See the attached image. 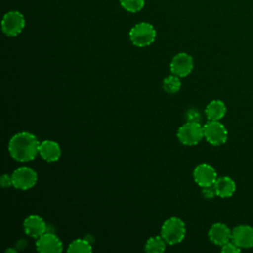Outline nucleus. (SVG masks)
<instances>
[{"label":"nucleus","instance_id":"nucleus-1","mask_svg":"<svg viewBox=\"0 0 253 253\" xmlns=\"http://www.w3.org/2000/svg\"><path fill=\"white\" fill-rule=\"evenodd\" d=\"M40 142L31 132L22 131L14 134L8 145L12 158L20 162H27L35 159L39 153Z\"/></svg>","mask_w":253,"mask_h":253},{"label":"nucleus","instance_id":"nucleus-2","mask_svg":"<svg viewBox=\"0 0 253 253\" xmlns=\"http://www.w3.org/2000/svg\"><path fill=\"white\" fill-rule=\"evenodd\" d=\"M186 233L185 223L179 217H170L164 221L161 227V236L170 245L181 242Z\"/></svg>","mask_w":253,"mask_h":253},{"label":"nucleus","instance_id":"nucleus-3","mask_svg":"<svg viewBox=\"0 0 253 253\" xmlns=\"http://www.w3.org/2000/svg\"><path fill=\"white\" fill-rule=\"evenodd\" d=\"M155 29L149 23H139L132 27L129 32L131 42L138 47H143L152 43L155 40Z\"/></svg>","mask_w":253,"mask_h":253},{"label":"nucleus","instance_id":"nucleus-4","mask_svg":"<svg viewBox=\"0 0 253 253\" xmlns=\"http://www.w3.org/2000/svg\"><path fill=\"white\" fill-rule=\"evenodd\" d=\"M177 137L185 145H196L204 137V126L200 123L187 122L179 127Z\"/></svg>","mask_w":253,"mask_h":253},{"label":"nucleus","instance_id":"nucleus-5","mask_svg":"<svg viewBox=\"0 0 253 253\" xmlns=\"http://www.w3.org/2000/svg\"><path fill=\"white\" fill-rule=\"evenodd\" d=\"M204 137L214 146L221 145L227 140V130L219 121H209L204 126Z\"/></svg>","mask_w":253,"mask_h":253},{"label":"nucleus","instance_id":"nucleus-6","mask_svg":"<svg viewBox=\"0 0 253 253\" xmlns=\"http://www.w3.org/2000/svg\"><path fill=\"white\" fill-rule=\"evenodd\" d=\"M11 176L13 186L19 190H28L34 187L38 180L36 171L27 166L17 168Z\"/></svg>","mask_w":253,"mask_h":253},{"label":"nucleus","instance_id":"nucleus-7","mask_svg":"<svg viewBox=\"0 0 253 253\" xmlns=\"http://www.w3.org/2000/svg\"><path fill=\"white\" fill-rule=\"evenodd\" d=\"M25 27L24 16L18 11H11L4 15L2 20V31L10 37L19 35Z\"/></svg>","mask_w":253,"mask_h":253},{"label":"nucleus","instance_id":"nucleus-8","mask_svg":"<svg viewBox=\"0 0 253 253\" xmlns=\"http://www.w3.org/2000/svg\"><path fill=\"white\" fill-rule=\"evenodd\" d=\"M194 67V60L191 55L181 52L175 55L170 63V70L172 74L179 77H185L189 75Z\"/></svg>","mask_w":253,"mask_h":253},{"label":"nucleus","instance_id":"nucleus-9","mask_svg":"<svg viewBox=\"0 0 253 253\" xmlns=\"http://www.w3.org/2000/svg\"><path fill=\"white\" fill-rule=\"evenodd\" d=\"M193 176L195 182L202 188L213 185L217 179V174L214 168L207 163L199 164L195 168Z\"/></svg>","mask_w":253,"mask_h":253},{"label":"nucleus","instance_id":"nucleus-10","mask_svg":"<svg viewBox=\"0 0 253 253\" xmlns=\"http://www.w3.org/2000/svg\"><path fill=\"white\" fill-rule=\"evenodd\" d=\"M231 241L241 249L253 247V227L246 224L235 226L231 231Z\"/></svg>","mask_w":253,"mask_h":253},{"label":"nucleus","instance_id":"nucleus-11","mask_svg":"<svg viewBox=\"0 0 253 253\" xmlns=\"http://www.w3.org/2000/svg\"><path fill=\"white\" fill-rule=\"evenodd\" d=\"M37 250L41 253H59L62 251V243L58 237L50 232H45L36 242Z\"/></svg>","mask_w":253,"mask_h":253},{"label":"nucleus","instance_id":"nucleus-12","mask_svg":"<svg viewBox=\"0 0 253 253\" xmlns=\"http://www.w3.org/2000/svg\"><path fill=\"white\" fill-rule=\"evenodd\" d=\"M231 231L227 225L221 222H216L211 225L209 230V238L215 245L222 246L231 240Z\"/></svg>","mask_w":253,"mask_h":253},{"label":"nucleus","instance_id":"nucleus-13","mask_svg":"<svg viewBox=\"0 0 253 253\" xmlns=\"http://www.w3.org/2000/svg\"><path fill=\"white\" fill-rule=\"evenodd\" d=\"M25 232L34 238H39L46 230V224L44 220L39 215H30L28 216L23 223Z\"/></svg>","mask_w":253,"mask_h":253},{"label":"nucleus","instance_id":"nucleus-14","mask_svg":"<svg viewBox=\"0 0 253 253\" xmlns=\"http://www.w3.org/2000/svg\"><path fill=\"white\" fill-rule=\"evenodd\" d=\"M39 154L43 160L53 162L59 159L61 150L57 142L53 140H43L40 143Z\"/></svg>","mask_w":253,"mask_h":253},{"label":"nucleus","instance_id":"nucleus-15","mask_svg":"<svg viewBox=\"0 0 253 253\" xmlns=\"http://www.w3.org/2000/svg\"><path fill=\"white\" fill-rule=\"evenodd\" d=\"M213 186L216 192V196L220 198L231 197L236 190L235 182L229 177L217 178Z\"/></svg>","mask_w":253,"mask_h":253},{"label":"nucleus","instance_id":"nucleus-16","mask_svg":"<svg viewBox=\"0 0 253 253\" xmlns=\"http://www.w3.org/2000/svg\"><path fill=\"white\" fill-rule=\"evenodd\" d=\"M205 113L209 121H219L226 113L225 104L220 100L211 101L206 107Z\"/></svg>","mask_w":253,"mask_h":253},{"label":"nucleus","instance_id":"nucleus-17","mask_svg":"<svg viewBox=\"0 0 253 253\" xmlns=\"http://www.w3.org/2000/svg\"><path fill=\"white\" fill-rule=\"evenodd\" d=\"M166 241L162 236H153L150 237L144 246V249L148 253H161L165 250Z\"/></svg>","mask_w":253,"mask_h":253},{"label":"nucleus","instance_id":"nucleus-18","mask_svg":"<svg viewBox=\"0 0 253 253\" xmlns=\"http://www.w3.org/2000/svg\"><path fill=\"white\" fill-rule=\"evenodd\" d=\"M180 88H181V80L177 75L172 74L170 76H167L163 80V89L169 94L177 93L180 90Z\"/></svg>","mask_w":253,"mask_h":253},{"label":"nucleus","instance_id":"nucleus-19","mask_svg":"<svg viewBox=\"0 0 253 253\" xmlns=\"http://www.w3.org/2000/svg\"><path fill=\"white\" fill-rule=\"evenodd\" d=\"M91 251H92L91 244L84 239L73 240L67 248V252H74V253H90Z\"/></svg>","mask_w":253,"mask_h":253},{"label":"nucleus","instance_id":"nucleus-20","mask_svg":"<svg viewBox=\"0 0 253 253\" xmlns=\"http://www.w3.org/2000/svg\"><path fill=\"white\" fill-rule=\"evenodd\" d=\"M121 5L128 12L135 13L142 9L144 0H120Z\"/></svg>","mask_w":253,"mask_h":253},{"label":"nucleus","instance_id":"nucleus-21","mask_svg":"<svg viewBox=\"0 0 253 253\" xmlns=\"http://www.w3.org/2000/svg\"><path fill=\"white\" fill-rule=\"evenodd\" d=\"M201 118V114L197 109H189L185 114V119L187 122L200 123Z\"/></svg>","mask_w":253,"mask_h":253},{"label":"nucleus","instance_id":"nucleus-22","mask_svg":"<svg viewBox=\"0 0 253 253\" xmlns=\"http://www.w3.org/2000/svg\"><path fill=\"white\" fill-rule=\"evenodd\" d=\"M241 250L234 242L228 241L221 246V252L223 253H238Z\"/></svg>","mask_w":253,"mask_h":253},{"label":"nucleus","instance_id":"nucleus-23","mask_svg":"<svg viewBox=\"0 0 253 253\" xmlns=\"http://www.w3.org/2000/svg\"><path fill=\"white\" fill-rule=\"evenodd\" d=\"M202 194H203L204 198H206V199H212L214 196H216L214 186L211 185V186H208V187H203Z\"/></svg>","mask_w":253,"mask_h":253},{"label":"nucleus","instance_id":"nucleus-24","mask_svg":"<svg viewBox=\"0 0 253 253\" xmlns=\"http://www.w3.org/2000/svg\"><path fill=\"white\" fill-rule=\"evenodd\" d=\"M0 185L3 188H8L10 186H13V182H12V176H9L8 174H3L1 176L0 179Z\"/></svg>","mask_w":253,"mask_h":253},{"label":"nucleus","instance_id":"nucleus-25","mask_svg":"<svg viewBox=\"0 0 253 253\" xmlns=\"http://www.w3.org/2000/svg\"><path fill=\"white\" fill-rule=\"evenodd\" d=\"M6 252H16V250H14V249H7Z\"/></svg>","mask_w":253,"mask_h":253}]
</instances>
